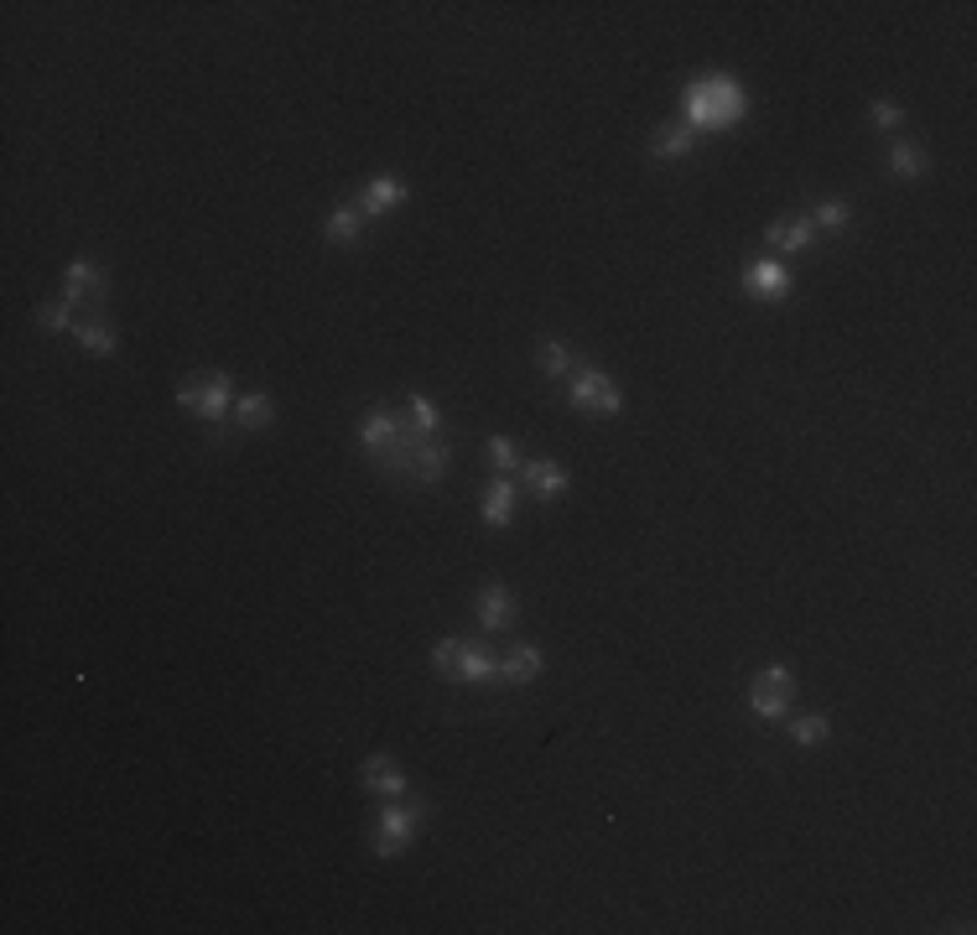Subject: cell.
<instances>
[{"label":"cell","instance_id":"1","mask_svg":"<svg viewBox=\"0 0 977 935\" xmlns=\"http://www.w3.org/2000/svg\"><path fill=\"white\" fill-rule=\"evenodd\" d=\"M743 109H749V94H743V84L728 79V73H707V79H692V84H687V125H692L696 135L728 131L734 120H743Z\"/></svg>","mask_w":977,"mask_h":935},{"label":"cell","instance_id":"2","mask_svg":"<svg viewBox=\"0 0 977 935\" xmlns=\"http://www.w3.org/2000/svg\"><path fill=\"white\" fill-rule=\"evenodd\" d=\"M229 400H235V380L229 374H188L177 385V406L193 411L198 421H208V427H218L229 416Z\"/></svg>","mask_w":977,"mask_h":935},{"label":"cell","instance_id":"3","mask_svg":"<svg viewBox=\"0 0 977 935\" xmlns=\"http://www.w3.org/2000/svg\"><path fill=\"white\" fill-rule=\"evenodd\" d=\"M567 406H577L583 416H619L624 411V391L604 370L577 364V370L567 374Z\"/></svg>","mask_w":977,"mask_h":935},{"label":"cell","instance_id":"4","mask_svg":"<svg viewBox=\"0 0 977 935\" xmlns=\"http://www.w3.org/2000/svg\"><path fill=\"white\" fill-rule=\"evenodd\" d=\"M421 816H427V801L385 805V811H380V822H374V831H370L374 858H401V852L416 842V831H421Z\"/></svg>","mask_w":977,"mask_h":935},{"label":"cell","instance_id":"5","mask_svg":"<svg viewBox=\"0 0 977 935\" xmlns=\"http://www.w3.org/2000/svg\"><path fill=\"white\" fill-rule=\"evenodd\" d=\"M790 696H796V675L785 671V666H764L754 675V686H749V707L760 712V718H785L790 712Z\"/></svg>","mask_w":977,"mask_h":935},{"label":"cell","instance_id":"6","mask_svg":"<svg viewBox=\"0 0 977 935\" xmlns=\"http://www.w3.org/2000/svg\"><path fill=\"white\" fill-rule=\"evenodd\" d=\"M354 436H359V447L370 457H380L391 442H401L406 436V416L401 411H385V406H374V411L359 416V427H354Z\"/></svg>","mask_w":977,"mask_h":935},{"label":"cell","instance_id":"7","mask_svg":"<svg viewBox=\"0 0 977 935\" xmlns=\"http://www.w3.org/2000/svg\"><path fill=\"white\" fill-rule=\"evenodd\" d=\"M442 681H457V686H484V681H500V660L484 650V645H457L453 666L442 671Z\"/></svg>","mask_w":977,"mask_h":935},{"label":"cell","instance_id":"8","mask_svg":"<svg viewBox=\"0 0 977 935\" xmlns=\"http://www.w3.org/2000/svg\"><path fill=\"white\" fill-rule=\"evenodd\" d=\"M743 291H754V297H770V302H781V297H790V271H785L775 255H764V261H754L749 271H743Z\"/></svg>","mask_w":977,"mask_h":935},{"label":"cell","instance_id":"9","mask_svg":"<svg viewBox=\"0 0 977 935\" xmlns=\"http://www.w3.org/2000/svg\"><path fill=\"white\" fill-rule=\"evenodd\" d=\"M105 291H109V281L99 276V265H94V261H73V265H68L63 297L73 307H79V302H105Z\"/></svg>","mask_w":977,"mask_h":935},{"label":"cell","instance_id":"10","mask_svg":"<svg viewBox=\"0 0 977 935\" xmlns=\"http://www.w3.org/2000/svg\"><path fill=\"white\" fill-rule=\"evenodd\" d=\"M521 474H525V489H531L536 500L551 504V500H562V494H567V474L551 463V457H525Z\"/></svg>","mask_w":977,"mask_h":935},{"label":"cell","instance_id":"11","mask_svg":"<svg viewBox=\"0 0 977 935\" xmlns=\"http://www.w3.org/2000/svg\"><path fill=\"white\" fill-rule=\"evenodd\" d=\"M359 780H365V790H374V795H385V801H401L412 784H406V775L395 769V759H385V754H374V759H365V769H359Z\"/></svg>","mask_w":977,"mask_h":935},{"label":"cell","instance_id":"12","mask_svg":"<svg viewBox=\"0 0 977 935\" xmlns=\"http://www.w3.org/2000/svg\"><path fill=\"white\" fill-rule=\"evenodd\" d=\"M510 619H515L510 588H504V583H484V588H478V624L489 634H500V630H510Z\"/></svg>","mask_w":977,"mask_h":935},{"label":"cell","instance_id":"13","mask_svg":"<svg viewBox=\"0 0 977 935\" xmlns=\"http://www.w3.org/2000/svg\"><path fill=\"white\" fill-rule=\"evenodd\" d=\"M406 177H395V172H380V177H370V188H365V197H359V208L370 218H380L385 208H395V203H406Z\"/></svg>","mask_w":977,"mask_h":935},{"label":"cell","instance_id":"14","mask_svg":"<svg viewBox=\"0 0 977 935\" xmlns=\"http://www.w3.org/2000/svg\"><path fill=\"white\" fill-rule=\"evenodd\" d=\"M536 364H541V374H551V380H567L583 359H577V348L567 344V338L546 333V338H536Z\"/></svg>","mask_w":977,"mask_h":935},{"label":"cell","instance_id":"15","mask_svg":"<svg viewBox=\"0 0 977 935\" xmlns=\"http://www.w3.org/2000/svg\"><path fill=\"white\" fill-rule=\"evenodd\" d=\"M365 229H370V214L359 208V203H344V208H333L323 224L327 244H359L365 240Z\"/></svg>","mask_w":977,"mask_h":935},{"label":"cell","instance_id":"16","mask_svg":"<svg viewBox=\"0 0 977 935\" xmlns=\"http://www.w3.org/2000/svg\"><path fill=\"white\" fill-rule=\"evenodd\" d=\"M541 671H546V655L536 650V645H515V650L500 660V681H510V686H525V681H536Z\"/></svg>","mask_w":977,"mask_h":935},{"label":"cell","instance_id":"17","mask_svg":"<svg viewBox=\"0 0 977 935\" xmlns=\"http://www.w3.org/2000/svg\"><path fill=\"white\" fill-rule=\"evenodd\" d=\"M811 235H817V229L806 224V214H785V218H775V224L764 229L770 250H790V255H796V250H806V244H811Z\"/></svg>","mask_w":977,"mask_h":935},{"label":"cell","instance_id":"18","mask_svg":"<svg viewBox=\"0 0 977 935\" xmlns=\"http://www.w3.org/2000/svg\"><path fill=\"white\" fill-rule=\"evenodd\" d=\"M484 525L489 530H504L510 525V515H515V489H510V479H489V489H484Z\"/></svg>","mask_w":977,"mask_h":935},{"label":"cell","instance_id":"19","mask_svg":"<svg viewBox=\"0 0 977 935\" xmlns=\"http://www.w3.org/2000/svg\"><path fill=\"white\" fill-rule=\"evenodd\" d=\"M271 416H276V400L265 391H250V395H239L235 400V427L239 432H261V427H271Z\"/></svg>","mask_w":977,"mask_h":935},{"label":"cell","instance_id":"20","mask_svg":"<svg viewBox=\"0 0 977 935\" xmlns=\"http://www.w3.org/2000/svg\"><path fill=\"white\" fill-rule=\"evenodd\" d=\"M696 141H702V135H696L692 125H666V131H655V135H651V156L671 161V156L696 152Z\"/></svg>","mask_w":977,"mask_h":935},{"label":"cell","instance_id":"21","mask_svg":"<svg viewBox=\"0 0 977 935\" xmlns=\"http://www.w3.org/2000/svg\"><path fill=\"white\" fill-rule=\"evenodd\" d=\"M806 224L822 229V235H843L847 224H853V208H847L843 197H826V203H811V208H806Z\"/></svg>","mask_w":977,"mask_h":935},{"label":"cell","instance_id":"22","mask_svg":"<svg viewBox=\"0 0 977 935\" xmlns=\"http://www.w3.org/2000/svg\"><path fill=\"white\" fill-rule=\"evenodd\" d=\"M73 344H84L88 353H99V359H115V353H120V338H115L105 323H79L73 327Z\"/></svg>","mask_w":977,"mask_h":935},{"label":"cell","instance_id":"23","mask_svg":"<svg viewBox=\"0 0 977 935\" xmlns=\"http://www.w3.org/2000/svg\"><path fill=\"white\" fill-rule=\"evenodd\" d=\"M401 416H406V432H416V436H432L437 427H442V416H437V406L427 400V395H412Z\"/></svg>","mask_w":977,"mask_h":935},{"label":"cell","instance_id":"24","mask_svg":"<svg viewBox=\"0 0 977 935\" xmlns=\"http://www.w3.org/2000/svg\"><path fill=\"white\" fill-rule=\"evenodd\" d=\"M890 167H894V177L915 182V177H926V152H920V146H910V141H899V146L890 152Z\"/></svg>","mask_w":977,"mask_h":935},{"label":"cell","instance_id":"25","mask_svg":"<svg viewBox=\"0 0 977 935\" xmlns=\"http://www.w3.org/2000/svg\"><path fill=\"white\" fill-rule=\"evenodd\" d=\"M826 733H832V722H826L822 712H806V718L790 722V739L801 743V748H817V743H826Z\"/></svg>","mask_w":977,"mask_h":935},{"label":"cell","instance_id":"26","mask_svg":"<svg viewBox=\"0 0 977 935\" xmlns=\"http://www.w3.org/2000/svg\"><path fill=\"white\" fill-rule=\"evenodd\" d=\"M37 327H43V333H63V327H73V302H68V297L43 302L37 307Z\"/></svg>","mask_w":977,"mask_h":935},{"label":"cell","instance_id":"27","mask_svg":"<svg viewBox=\"0 0 977 935\" xmlns=\"http://www.w3.org/2000/svg\"><path fill=\"white\" fill-rule=\"evenodd\" d=\"M489 463H495V468H500V479H504V474H510V468H521L525 457L515 453V442H510V436H489Z\"/></svg>","mask_w":977,"mask_h":935},{"label":"cell","instance_id":"28","mask_svg":"<svg viewBox=\"0 0 977 935\" xmlns=\"http://www.w3.org/2000/svg\"><path fill=\"white\" fill-rule=\"evenodd\" d=\"M873 125H879V131H899V125H905V109L890 105V99H873Z\"/></svg>","mask_w":977,"mask_h":935}]
</instances>
